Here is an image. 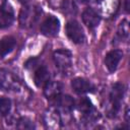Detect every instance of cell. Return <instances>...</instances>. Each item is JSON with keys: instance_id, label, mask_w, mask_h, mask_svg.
<instances>
[{"instance_id": "obj_18", "label": "cell", "mask_w": 130, "mask_h": 130, "mask_svg": "<svg viewBox=\"0 0 130 130\" xmlns=\"http://www.w3.org/2000/svg\"><path fill=\"white\" fill-rule=\"evenodd\" d=\"M118 36L123 40H127L129 37V24L127 20H122L118 27Z\"/></svg>"}, {"instance_id": "obj_1", "label": "cell", "mask_w": 130, "mask_h": 130, "mask_svg": "<svg viewBox=\"0 0 130 130\" xmlns=\"http://www.w3.org/2000/svg\"><path fill=\"white\" fill-rule=\"evenodd\" d=\"M125 92V87L122 83H115L112 87L111 93H110V108H109V116L116 117L120 107L121 102L123 100Z\"/></svg>"}, {"instance_id": "obj_21", "label": "cell", "mask_w": 130, "mask_h": 130, "mask_svg": "<svg viewBox=\"0 0 130 130\" xmlns=\"http://www.w3.org/2000/svg\"><path fill=\"white\" fill-rule=\"evenodd\" d=\"M18 1H19L20 3H22V4H27L30 0H18Z\"/></svg>"}, {"instance_id": "obj_17", "label": "cell", "mask_w": 130, "mask_h": 130, "mask_svg": "<svg viewBox=\"0 0 130 130\" xmlns=\"http://www.w3.org/2000/svg\"><path fill=\"white\" fill-rule=\"evenodd\" d=\"M11 109V101L8 98H0V116H5Z\"/></svg>"}, {"instance_id": "obj_14", "label": "cell", "mask_w": 130, "mask_h": 130, "mask_svg": "<svg viewBox=\"0 0 130 130\" xmlns=\"http://www.w3.org/2000/svg\"><path fill=\"white\" fill-rule=\"evenodd\" d=\"M62 84L58 81H49L45 86H44V94L46 95L47 99L49 100H56L62 91Z\"/></svg>"}, {"instance_id": "obj_2", "label": "cell", "mask_w": 130, "mask_h": 130, "mask_svg": "<svg viewBox=\"0 0 130 130\" xmlns=\"http://www.w3.org/2000/svg\"><path fill=\"white\" fill-rule=\"evenodd\" d=\"M42 10L40 7H24L19 14V23L22 27H29L34 25L39 19Z\"/></svg>"}, {"instance_id": "obj_22", "label": "cell", "mask_w": 130, "mask_h": 130, "mask_svg": "<svg viewBox=\"0 0 130 130\" xmlns=\"http://www.w3.org/2000/svg\"><path fill=\"white\" fill-rule=\"evenodd\" d=\"M4 4H6V0H0V6H3Z\"/></svg>"}, {"instance_id": "obj_19", "label": "cell", "mask_w": 130, "mask_h": 130, "mask_svg": "<svg viewBox=\"0 0 130 130\" xmlns=\"http://www.w3.org/2000/svg\"><path fill=\"white\" fill-rule=\"evenodd\" d=\"M17 128L19 129H32L35 128L34 123L28 118H20L17 123Z\"/></svg>"}, {"instance_id": "obj_15", "label": "cell", "mask_w": 130, "mask_h": 130, "mask_svg": "<svg viewBox=\"0 0 130 130\" xmlns=\"http://www.w3.org/2000/svg\"><path fill=\"white\" fill-rule=\"evenodd\" d=\"M16 45V40L13 37L7 36L0 40V58L9 54Z\"/></svg>"}, {"instance_id": "obj_10", "label": "cell", "mask_w": 130, "mask_h": 130, "mask_svg": "<svg viewBox=\"0 0 130 130\" xmlns=\"http://www.w3.org/2000/svg\"><path fill=\"white\" fill-rule=\"evenodd\" d=\"M122 58H123L122 51H120V50L110 51L105 57V64H106V67L108 68V70L110 72H114L117 69Z\"/></svg>"}, {"instance_id": "obj_9", "label": "cell", "mask_w": 130, "mask_h": 130, "mask_svg": "<svg viewBox=\"0 0 130 130\" xmlns=\"http://www.w3.org/2000/svg\"><path fill=\"white\" fill-rule=\"evenodd\" d=\"M82 21L88 28H94L96 27L101 22V16L100 14L92 8H86L82 12Z\"/></svg>"}, {"instance_id": "obj_11", "label": "cell", "mask_w": 130, "mask_h": 130, "mask_svg": "<svg viewBox=\"0 0 130 130\" xmlns=\"http://www.w3.org/2000/svg\"><path fill=\"white\" fill-rule=\"evenodd\" d=\"M34 81L38 87H44L50 81V72L44 65H38L34 73Z\"/></svg>"}, {"instance_id": "obj_8", "label": "cell", "mask_w": 130, "mask_h": 130, "mask_svg": "<svg viewBox=\"0 0 130 130\" xmlns=\"http://www.w3.org/2000/svg\"><path fill=\"white\" fill-rule=\"evenodd\" d=\"M71 86L73 88V90L78 93V94H83V93H87V92H92L94 90V86L93 84L81 77H77L72 79L71 81Z\"/></svg>"}, {"instance_id": "obj_4", "label": "cell", "mask_w": 130, "mask_h": 130, "mask_svg": "<svg viewBox=\"0 0 130 130\" xmlns=\"http://www.w3.org/2000/svg\"><path fill=\"white\" fill-rule=\"evenodd\" d=\"M41 32L47 37H55L60 29V21L54 15H49L41 24Z\"/></svg>"}, {"instance_id": "obj_12", "label": "cell", "mask_w": 130, "mask_h": 130, "mask_svg": "<svg viewBox=\"0 0 130 130\" xmlns=\"http://www.w3.org/2000/svg\"><path fill=\"white\" fill-rule=\"evenodd\" d=\"M14 20V12L10 5L4 4L0 6V28L8 27Z\"/></svg>"}, {"instance_id": "obj_6", "label": "cell", "mask_w": 130, "mask_h": 130, "mask_svg": "<svg viewBox=\"0 0 130 130\" xmlns=\"http://www.w3.org/2000/svg\"><path fill=\"white\" fill-rule=\"evenodd\" d=\"M54 61L56 66L60 69V70H67L68 68L71 67L72 64V55L71 52L68 50H58L54 53L53 55Z\"/></svg>"}, {"instance_id": "obj_3", "label": "cell", "mask_w": 130, "mask_h": 130, "mask_svg": "<svg viewBox=\"0 0 130 130\" xmlns=\"http://www.w3.org/2000/svg\"><path fill=\"white\" fill-rule=\"evenodd\" d=\"M65 31L69 40L75 44H82L85 40V36H84L81 25L74 19L69 20L66 23Z\"/></svg>"}, {"instance_id": "obj_7", "label": "cell", "mask_w": 130, "mask_h": 130, "mask_svg": "<svg viewBox=\"0 0 130 130\" xmlns=\"http://www.w3.org/2000/svg\"><path fill=\"white\" fill-rule=\"evenodd\" d=\"M77 107H78L79 112L83 114L84 118L87 121H94L100 117L99 112L95 111V109H94L93 105L91 104V102L86 98H82L78 102Z\"/></svg>"}, {"instance_id": "obj_16", "label": "cell", "mask_w": 130, "mask_h": 130, "mask_svg": "<svg viewBox=\"0 0 130 130\" xmlns=\"http://www.w3.org/2000/svg\"><path fill=\"white\" fill-rule=\"evenodd\" d=\"M56 106H58L63 112H70L74 108V101L70 95H59L55 100Z\"/></svg>"}, {"instance_id": "obj_23", "label": "cell", "mask_w": 130, "mask_h": 130, "mask_svg": "<svg viewBox=\"0 0 130 130\" xmlns=\"http://www.w3.org/2000/svg\"><path fill=\"white\" fill-rule=\"evenodd\" d=\"M80 3H86V2H88L89 0H78Z\"/></svg>"}, {"instance_id": "obj_20", "label": "cell", "mask_w": 130, "mask_h": 130, "mask_svg": "<svg viewBox=\"0 0 130 130\" xmlns=\"http://www.w3.org/2000/svg\"><path fill=\"white\" fill-rule=\"evenodd\" d=\"M125 10L127 12L129 11V0H125Z\"/></svg>"}, {"instance_id": "obj_5", "label": "cell", "mask_w": 130, "mask_h": 130, "mask_svg": "<svg viewBox=\"0 0 130 130\" xmlns=\"http://www.w3.org/2000/svg\"><path fill=\"white\" fill-rule=\"evenodd\" d=\"M19 88V82L16 77L5 69H0V89L16 90Z\"/></svg>"}, {"instance_id": "obj_13", "label": "cell", "mask_w": 130, "mask_h": 130, "mask_svg": "<svg viewBox=\"0 0 130 130\" xmlns=\"http://www.w3.org/2000/svg\"><path fill=\"white\" fill-rule=\"evenodd\" d=\"M44 121L47 128H59L61 124V116L56 109H49L44 115Z\"/></svg>"}]
</instances>
